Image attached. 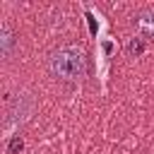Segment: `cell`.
I'll return each instance as SVG.
<instances>
[{
    "label": "cell",
    "mask_w": 154,
    "mask_h": 154,
    "mask_svg": "<svg viewBox=\"0 0 154 154\" xmlns=\"http://www.w3.org/2000/svg\"><path fill=\"white\" fill-rule=\"evenodd\" d=\"M48 65L55 77L67 79V82H77L87 72V58L77 46H63V48L53 51Z\"/></svg>",
    "instance_id": "cell-1"
},
{
    "label": "cell",
    "mask_w": 154,
    "mask_h": 154,
    "mask_svg": "<svg viewBox=\"0 0 154 154\" xmlns=\"http://www.w3.org/2000/svg\"><path fill=\"white\" fill-rule=\"evenodd\" d=\"M31 113H34V99H31L29 94H19V96L14 99V103L7 108V116H5V123H2L5 135H7L14 125H19V123L29 120V116H31Z\"/></svg>",
    "instance_id": "cell-2"
},
{
    "label": "cell",
    "mask_w": 154,
    "mask_h": 154,
    "mask_svg": "<svg viewBox=\"0 0 154 154\" xmlns=\"http://www.w3.org/2000/svg\"><path fill=\"white\" fill-rule=\"evenodd\" d=\"M14 43H17L14 34L10 31V26H7V24H2V29H0V51H2V58H10V53H12Z\"/></svg>",
    "instance_id": "cell-3"
},
{
    "label": "cell",
    "mask_w": 154,
    "mask_h": 154,
    "mask_svg": "<svg viewBox=\"0 0 154 154\" xmlns=\"http://www.w3.org/2000/svg\"><path fill=\"white\" fill-rule=\"evenodd\" d=\"M128 55L130 58H140L142 53H144V38H140V36H135V38H130L128 41Z\"/></svg>",
    "instance_id": "cell-4"
},
{
    "label": "cell",
    "mask_w": 154,
    "mask_h": 154,
    "mask_svg": "<svg viewBox=\"0 0 154 154\" xmlns=\"http://www.w3.org/2000/svg\"><path fill=\"white\" fill-rule=\"evenodd\" d=\"M140 29L144 31V34H149V36H154V10H149V12H144V14H140Z\"/></svg>",
    "instance_id": "cell-5"
},
{
    "label": "cell",
    "mask_w": 154,
    "mask_h": 154,
    "mask_svg": "<svg viewBox=\"0 0 154 154\" xmlns=\"http://www.w3.org/2000/svg\"><path fill=\"white\" fill-rule=\"evenodd\" d=\"M99 48H101V58L106 60V58H111V55L116 53V41H111V38H101V41H99Z\"/></svg>",
    "instance_id": "cell-6"
},
{
    "label": "cell",
    "mask_w": 154,
    "mask_h": 154,
    "mask_svg": "<svg viewBox=\"0 0 154 154\" xmlns=\"http://www.w3.org/2000/svg\"><path fill=\"white\" fill-rule=\"evenodd\" d=\"M22 149H24V140H22L19 135L10 137V142H7V154H19Z\"/></svg>",
    "instance_id": "cell-7"
},
{
    "label": "cell",
    "mask_w": 154,
    "mask_h": 154,
    "mask_svg": "<svg viewBox=\"0 0 154 154\" xmlns=\"http://www.w3.org/2000/svg\"><path fill=\"white\" fill-rule=\"evenodd\" d=\"M87 24H89L91 36H96V34H99V22H96V14H94L91 10H87Z\"/></svg>",
    "instance_id": "cell-8"
}]
</instances>
